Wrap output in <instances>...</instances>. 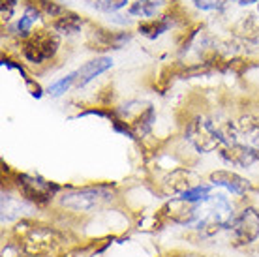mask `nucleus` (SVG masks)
I'll list each match as a JSON object with an SVG mask.
<instances>
[{"label": "nucleus", "instance_id": "obj_7", "mask_svg": "<svg viewBox=\"0 0 259 257\" xmlns=\"http://www.w3.org/2000/svg\"><path fill=\"white\" fill-rule=\"evenodd\" d=\"M207 182H210L214 188H220L222 192H226L227 195H233L237 199L248 197L255 192L252 180H248L246 177L235 173L231 169H216L212 173H208Z\"/></svg>", "mask_w": 259, "mask_h": 257}, {"label": "nucleus", "instance_id": "obj_18", "mask_svg": "<svg viewBox=\"0 0 259 257\" xmlns=\"http://www.w3.org/2000/svg\"><path fill=\"white\" fill-rule=\"evenodd\" d=\"M91 6L94 10L102 13H107V15H113V13H118L122 8L128 6V0H89Z\"/></svg>", "mask_w": 259, "mask_h": 257}, {"label": "nucleus", "instance_id": "obj_20", "mask_svg": "<svg viewBox=\"0 0 259 257\" xmlns=\"http://www.w3.org/2000/svg\"><path fill=\"white\" fill-rule=\"evenodd\" d=\"M17 8V0H2V21H10Z\"/></svg>", "mask_w": 259, "mask_h": 257}, {"label": "nucleus", "instance_id": "obj_2", "mask_svg": "<svg viewBox=\"0 0 259 257\" xmlns=\"http://www.w3.org/2000/svg\"><path fill=\"white\" fill-rule=\"evenodd\" d=\"M237 210V203L229 199L226 192H212L203 203H199V218L192 225V229L201 238L216 237L222 231H229Z\"/></svg>", "mask_w": 259, "mask_h": 257}, {"label": "nucleus", "instance_id": "obj_22", "mask_svg": "<svg viewBox=\"0 0 259 257\" xmlns=\"http://www.w3.org/2000/svg\"><path fill=\"white\" fill-rule=\"evenodd\" d=\"M235 2H239L240 6H250V4H255L259 0H235Z\"/></svg>", "mask_w": 259, "mask_h": 257}, {"label": "nucleus", "instance_id": "obj_14", "mask_svg": "<svg viewBox=\"0 0 259 257\" xmlns=\"http://www.w3.org/2000/svg\"><path fill=\"white\" fill-rule=\"evenodd\" d=\"M165 6V0H136L128 6L130 17H139L143 21L156 19V13Z\"/></svg>", "mask_w": 259, "mask_h": 257}, {"label": "nucleus", "instance_id": "obj_8", "mask_svg": "<svg viewBox=\"0 0 259 257\" xmlns=\"http://www.w3.org/2000/svg\"><path fill=\"white\" fill-rule=\"evenodd\" d=\"M158 214L163 220V224L171 222V224L182 225V227H192L199 218V205L188 203L181 197H171L158 210Z\"/></svg>", "mask_w": 259, "mask_h": 257}, {"label": "nucleus", "instance_id": "obj_4", "mask_svg": "<svg viewBox=\"0 0 259 257\" xmlns=\"http://www.w3.org/2000/svg\"><path fill=\"white\" fill-rule=\"evenodd\" d=\"M184 139L199 152L208 154L212 150H220L227 145V137L224 134V126H218L212 118L205 115H194L186 122L184 128Z\"/></svg>", "mask_w": 259, "mask_h": 257}, {"label": "nucleus", "instance_id": "obj_21", "mask_svg": "<svg viewBox=\"0 0 259 257\" xmlns=\"http://www.w3.org/2000/svg\"><path fill=\"white\" fill-rule=\"evenodd\" d=\"M26 81V89H28V92H30V96L32 98H36V100H39V98L44 96V92H46V89H41L34 79H30V77H26L25 79Z\"/></svg>", "mask_w": 259, "mask_h": 257}, {"label": "nucleus", "instance_id": "obj_15", "mask_svg": "<svg viewBox=\"0 0 259 257\" xmlns=\"http://www.w3.org/2000/svg\"><path fill=\"white\" fill-rule=\"evenodd\" d=\"M169 28H171V15H162V17H156V19L141 21L137 26L139 34L149 39L160 38L163 32H167Z\"/></svg>", "mask_w": 259, "mask_h": 257}, {"label": "nucleus", "instance_id": "obj_1", "mask_svg": "<svg viewBox=\"0 0 259 257\" xmlns=\"http://www.w3.org/2000/svg\"><path fill=\"white\" fill-rule=\"evenodd\" d=\"M117 188L111 184H89L79 188H66L57 197V208L70 216H92L105 206L117 203Z\"/></svg>", "mask_w": 259, "mask_h": 257}, {"label": "nucleus", "instance_id": "obj_13", "mask_svg": "<svg viewBox=\"0 0 259 257\" xmlns=\"http://www.w3.org/2000/svg\"><path fill=\"white\" fill-rule=\"evenodd\" d=\"M51 28L59 36H73V34H79L81 28H83V19L79 17L77 13L64 12L62 15H59L57 19L51 23Z\"/></svg>", "mask_w": 259, "mask_h": 257}, {"label": "nucleus", "instance_id": "obj_3", "mask_svg": "<svg viewBox=\"0 0 259 257\" xmlns=\"http://www.w3.org/2000/svg\"><path fill=\"white\" fill-rule=\"evenodd\" d=\"M8 190L21 195L25 201L34 205L38 210H46L57 203V197L64 190L57 182L44 179L39 175L32 173H12L6 182Z\"/></svg>", "mask_w": 259, "mask_h": 257}, {"label": "nucleus", "instance_id": "obj_12", "mask_svg": "<svg viewBox=\"0 0 259 257\" xmlns=\"http://www.w3.org/2000/svg\"><path fill=\"white\" fill-rule=\"evenodd\" d=\"M39 19H41V12L34 4H26L23 15L12 25V34L15 38H19L21 41L30 38L34 34V26H36V23Z\"/></svg>", "mask_w": 259, "mask_h": 257}, {"label": "nucleus", "instance_id": "obj_23", "mask_svg": "<svg viewBox=\"0 0 259 257\" xmlns=\"http://www.w3.org/2000/svg\"><path fill=\"white\" fill-rule=\"evenodd\" d=\"M257 12H259V6H257Z\"/></svg>", "mask_w": 259, "mask_h": 257}, {"label": "nucleus", "instance_id": "obj_9", "mask_svg": "<svg viewBox=\"0 0 259 257\" xmlns=\"http://www.w3.org/2000/svg\"><path fill=\"white\" fill-rule=\"evenodd\" d=\"M38 214V208L25 201L12 190H2V224L10 222H21L26 218H34Z\"/></svg>", "mask_w": 259, "mask_h": 257}, {"label": "nucleus", "instance_id": "obj_6", "mask_svg": "<svg viewBox=\"0 0 259 257\" xmlns=\"http://www.w3.org/2000/svg\"><path fill=\"white\" fill-rule=\"evenodd\" d=\"M231 244L235 248H248L259 240V208L244 205L237 210L233 224L229 227Z\"/></svg>", "mask_w": 259, "mask_h": 257}, {"label": "nucleus", "instance_id": "obj_19", "mask_svg": "<svg viewBox=\"0 0 259 257\" xmlns=\"http://www.w3.org/2000/svg\"><path fill=\"white\" fill-rule=\"evenodd\" d=\"M192 2L201 12H216V10H220L226 4L224 0H192Z\"/></svg>", "mask_w": 259, "mask_h": 257}, {"label": "nucleus", "instance_id": "obj_17", "mask_svg": "<svg viewBox=\"0 0 259 257\" xmlns=\"http://www.w3.org/2000/svg\"><path fill=\"white\" fill-rule=\"evenodd\" d=\"M212 192H214V186L210 182H195L194 186L188 188V190L182 193V195H179V197L184 201H188V203L199 205V203H203Z\"/></svg>", "mask_w": 259, "mask_h": 257}, {"label": "nucleus", "instance_id": "obj_5", "mask_svg": "<svg viewBox=\"0 0 259 257\" xmlns=\"http://www.w3.org/2000/svg\"><path fill=\"white\" fill-rule=\"evenodd\" d=\"M60 49V36L55 30H36V32L21 41V55L26 60V64L32 66H44L51 62L57 57Z\"/></svg>", "mask_w": 259, "mask_h": 257}, {"label": "nucleus", "instance_id": "obj_10", "mask_svg": "<svg viewBox=\"0 0 259 257\" xmlns=\"http://www.w3.org/2000/svg\"><path fill=\"white\" fill-rule=\"evenodd\" d=\"M218 152H220L222 160L231 167L246 169L252 167L255 161H259V148L250 145V143H229L226 147H222Z\"/></svg>", "mask_w": 259, "mask_h": 257}, {"label": "nucleus", "instance_id": "obj_11", "mask_svg": "<svg viewBox=\"0 0 259 257\" xmlns=\"http://www.w3.org/2000/svg\"><path fill=\"white\" fill-rule=\"evenodd\" d=\"M115 66L113 58L107 57V55H100V57H94L91 60H87L84 64H81L77 68V81H75V89L81 90L84 87L98 79L100 75H104L105 71H109L111 68Z\"/></svg>", "mask_w": 259, "mask_h": 257}, {"label": "nucleus", "instance_id": "obj_24", "mask_svg": "<svg viewBox=\"0 0 259 257\" xmlns=\"http://www.w3.org/2000/svg\"><path fill=\"white\" fill-rule=\"evenodd\" d=\"M257 250H259V248H257Z\"/></svg>", "mask_w": 259, "mask_h": 257}, {"label": "nucleus", "instance_id": "obj_16", "mask_svg": "<svg viewBox=\"0 0 259 257\" xmlns=\"http://www.w3.org/2000/svg\"><path fill=\"white\" fill-rule=\"evenodd\" d=\"M75 81H77V70L68 71L66 75H62V77H59V79H55V81L47 87L46 94L49 98H53V100H59V98H62L66 92H70V90L75 87Z\"/></svg>", "mask_w": 259, "mask_h": 257}]
</instances>
